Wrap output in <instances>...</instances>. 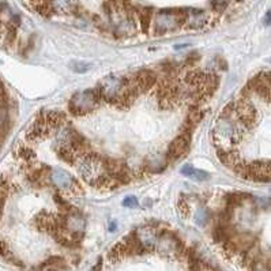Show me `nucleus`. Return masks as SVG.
<instances>
[{
    "mask_svg": "<svg viewBox=\"0 0 271 271\" xmlns=\"http://www.w3.org/2000/svg\"><path fill=\"white\" fill-rule=\"evenodd\" d=\"M4 198H6L4 189L0 188V213H1V209H3V206H4Z\"/></svg>",
    "mask_w": 271,
    "mask_h": 271,
    "instance_id": "nucleus-20",
    "label": "nucleus"
},
{
    "mask_svg": "<svg viewBox=\"0 0 271 271\" xmlns=\"http://www.w3.org/2000/svg\"><path fill=\"white\" fill-rule=\"evenodd\" d=\"M181 173H183L184 176L191 177V179L198 180V181H205V180H207V179L210 177V175H209L207 172L200 171V169H195V168H192V165L183 166Z\"/></svg>",
    "mask_w": 271,
    "mask_h": 271,
    "instance_id": "nucleus-13",
    "label": "nucleus"
},
{
    "mask_svg": "<svg viewBox=\"0 0 271 271\" xmlns=\"http://www.w3.org/2000/svg\"><path fill=\"white\" fill-rule=\"evenodd\" d=\"M89 64L88 63H83V61H72L71 63V70L75 72H79V74H82V72H86L89 70Z\"/></svg>",
    "mask_w": 271,
    "mask_h": 271,
    "instance_id": "nucleus-16",
    "label": "nucleus"
},
{
    "mask_svg": "<svg viewBox=\"0 0 271 271\" xmlns=\"http://www.w3.org/2000/svg\"><path fill=\"white\" fill-rule=\"evenodd\" d=\"M218 157L221 158V161L227 166H237L240 162H238V155L236 153H233L232 150H221L220 153H218Z\"/></svg>",
    "mask_w": 271,
    "mask_h": 271,
    "instance_id": "nucleus-14",
    "label": "nucleus"
},
{
    "mask_svg": "<svg viewBox=\"0 0 271 271\" xmlns=\"http://www.w3.org/2000/svg\"><path fill=\"white\" fill-rule=\"evenodd\" d=\"M254 89L262 98L270 100V74L266 71L260 74L259 78H255Z\"/></svg>",
    "mask_w": 271,
    "mask_h": 271,
    "instance_id": "nucleus-11",
    "label": "nucleus"
},
{
    "mask_svg": "<svg viewBox=\"0 0 271 271\" xmlns=\"http://www.w3.org/2000/svg\"><path fill=\"white\" fill-rule=\"evenodd\" d=\"M265 25H270V11H267L266 12V17H265Z\"/></svg>",
    "mask_w": 271,
    "mask_h": 271,
    "instance_id": "nucleus-21",
    "label": "nucleus"
},
{
    "mask_svg": "<svg viewBox=\"0 0 271 271\" xmlns=\"http://www.w3.org/2000/svg\"><path fill=\"white\" fill-rule=\"evenodd\" d=\"M19 157L25 161H30L36 158V153H33V150L29 149V147H21L19 149Z\"/></svg>",
    "mask_w": 271,
    "mask_h": 271,
    "instance_id": "nucleus-17",
    "label": "nucleus"
},
{
    "mask_svg": "<svg viewBox=\"0 0 271 271\" xmlns=\"http://www.w3.org/2000/svg\"><path fill=\"white\" fill-rule=\"evenodd\" d=\"M135 237L138 240V243L140 244V247L144 249H153L157 245V233L151 226H143L139 227L136 233H135Z\"/></svg>",
    "mask_w": 271,
    "mask_h": 271,
    "instance_id": "nucleus-8",
    "label": "nucleus"
},
{
    "mask_svg": "<svg viewBox=\"0 0 271 271\" xmlns=\"http://www.w3.org/2000/svg\"><path fill=\"white\" fill-rule=\"evenodd\" d=\"M189 150V136L187 134H181L179 135L171 144L168 149V157L171 160L179 161L183 158L184 155L188 153Z\"/></svg>",
    "mask_w": 271,
    "mask_h": 271,
    "instance_id": "nucleus-7",
    "label": "nucleus"
},
{
    "mask_svg": "<svg viewBox=\"0 0 271 271\" xmlns=\"http://www.w3.org/2000/svg\"><path fill=\"white\" fill-rule=\"evenodd\" d=\"M157 247L161 254L164 255H177L181 251V241L173 234V233L165 232L161 234V237L157 240Z\"/></svg>",
    "mask_w": 271,
    "mask_h": 271,
    "instance_id": "nucleus-6",
    "label": "nucleus"
},
{
    "mask_svg": "<svg viewBox=\"0 0 271 271\" xmlns=\"http://www.w3.org/2000/svg\"><path fill=\"white\" fill-rule=\"evenodd\" d=\"M134 88L136 89V91H147L155 83V74L154 72L149 71V70H143V71H139L134 79H131Z\"/></svg>",
    "mask_w": 271,
    "mask_h": 271,
    "instance_id": "nucleus-9",
    "label": "nucleus"
},
{
    "mask_svg": "<svg viewBox=\"0 0 271 271\" xmlns=\"http://www.w3.org/2000/svg\"><path fill=\"white\" fill-rule=\"evenodd\" d=\"M187 12L180 10H162L157 14L154 21L155 34H164L176 30L180 25L187 22Z\"/></svg>",
    "mask_w": 271,
    "mask_h": 271,
    "instance_id": "nucleus-2",
    "label": "nucleus"
},
{
    "mask_svg": "<svg viewBox=\"0 0 271 271\" xmlns=\"http://www.w3.org/2000/svg\"><path fill=\"white\" fill-rule=\"evenodd\" d=\"M78 169L85 180L93 184L104 173V160L97 154H83L78 158Z\"/></svg>",
    "mask_w": 271,
    "mask_h": 271,
    "instance_id": "nucleus-3",
    "label": "nucleus"
},
{
    "mask_svg": "<svg viewBox=\"0 0 271 271\" xmlns=\"http://www.w3.org/2000/svg\"><path fill=\"white\" fill-rule=\"evenodd\" d=\"M101 100V95L98 90H83L79 93H75L72 95L68 108L72 115H86L89 112L94 111L98 106Z\"/></svg>",
    "mask_w": 271,
    "mask_h": 271,
    "instance_id": "nucleus-1",
    "label": "nucleus"
},
{
    "mask_svg": "<svg viewBox=\"0 0 271 271\" xmlns=\"http://www.w3.org/2000/svg\"><path fill=\"white\" fill-rule=\"evenodd\" d=\"M53 130L45 123L44 117L39 120V122H36L32 126V128L28 131V139L29 140H32V142H36V140H41V139L46 138L50 133H52Z\"/></svg>",
    "mask_w": 271,
    "mask_h": 271,
    "instance_id": "nucleus-10",
    "label": "nucleus"
},
{
    "mask_svg": "<svg viewBox=\"0 0 271 271\" xmlns=\"http://www.w3.org/2000/svg\"><path fill=\"white\" fill-rule=\"evenodd\" d=\"M150 18H151V14L147 11L142 12V15H140V21H142V28H143L144 33H147V30H149V25H150Z\"/></svg>",
    "mask_w": 271,
    "mask_h": 271,
    "instance_id": "nucleus-18",
    "label": "nucleus"
},
{
    "mask_svg": "<svg viewBox=\"0 0 271 271\" xmlns=\"http://www.w3.org/2000/svg\"><path fill=\"white\" fill-rule=\"evenodd\" d=\"M123 206L124 207H130V209H135V207H138V200L134 196H127L126 199L123 200Z\"/></svg>",
    "mask_w": 271,
    "mask_h": 271,
    "instance_id": "nucleus-19",
    "label": "nucleus"
},
{
    "mask_svg": "<svg viewBox=\"0 0 271 271\" xmlns=\"http://www.w3.org/2000/svg\"><path fill=\"white\" fill-rule=\"evenodd\" d=\"M206 17L202 11H195V14L189 15V25L191 28H200L202 25H205Z\"/></svg>",
    "mask_w": 271,
    "mask_h": 271,
    "instance_id": "nucleus-15",
    "label": "nucleus"
},
{
    "mask_svg": "<svg viewBox=\"0 0 271 271\" xmlns=\"http://www.w3.org/2000/svg\"><path fill=\"white\" fill-rule=\"evenodd\" d=\"M8 126H10V116H8V109L7 105L0 101V140L6 136L7 131H8Z\"/></svg>",
    "mask_w": 271,
    "mask_h": 271,
    "instance_id": "nucleus-12",
    "label": "nucleus"
},
{
    "mask_svg": "<svg viewBox=\"0 0 271 271\" xmlns=\"http://www.w3.org/2000/svg\"><path fill=\"white\" fill-rule=\"evenodd\" d=\"M123 88H124V81L112 75V77H106L102 81L98 93H100L101 98H105L109 102L111 101L112 102H116V101L120 100Z\"/></svg>",
    "mask_w": 271,
    "mask_h": 271,
    "instance_id": "nucleus-4",
    "label": "nucleus"
},
{
    "mask_svg": "<svg viewBox=\"0 0 271 271\" xmlns=\"http://www.w3.org/2000/svg\"><path fill=\"white\" fill-rule=\"evenodd\" d=\"M49 179L55 187L63 191H77L79 188V184L74 180V177L60 168H52L49 171Z\"/></svg>",
    "mask_w": 271,
    "mask_h": 271,
    "instance_id": "nucleus-5",
    "label": "nucleus"
}]
</instances>
